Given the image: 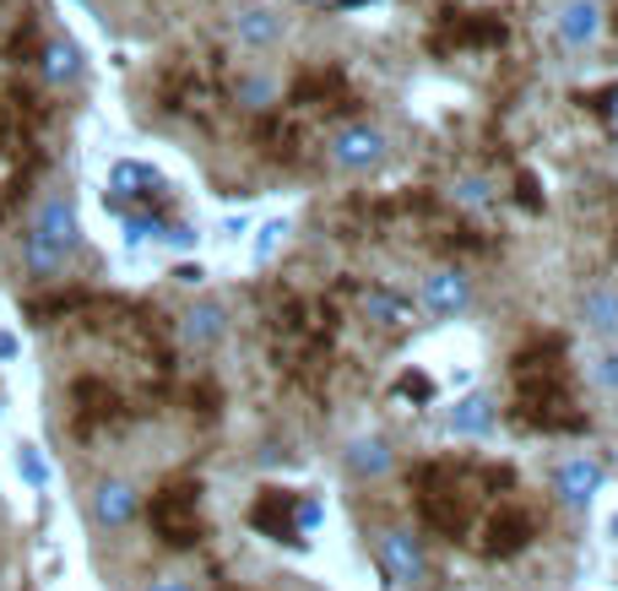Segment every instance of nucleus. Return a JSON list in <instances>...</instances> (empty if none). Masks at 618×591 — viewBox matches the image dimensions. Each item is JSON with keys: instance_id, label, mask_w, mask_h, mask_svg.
<instances>
[{"instance_id": "obj_1", "label": "nucleus", "mask_w": 618, "mask_h": 591, "mask_svg": "<svg viewBox=\"0 0 618 591\" xmlns=\"http://www.w3.org/2000/svg\"><path fill=\"white\" fill-rule=\"evenodd\" d=\"M147 522H152V537L169 542V548H195L201 542V483L195 477H174L152 494L147 505Z\"/></svg>"}, {"instance_id": "obj_2", "label": "nucleus", "mask_w": 618, "mask_h": 591, "mask_svg": "<svg viewBox=\"0 0 618 591\" xmlns=\"http://www.w3.org/2000/svg\"><path fill=\"white\" fill-rule=\"evenodd\" d=\"M510 28L494 11H445L439 17V33L429 39L434 55H450V50H504Z\"/></svg>"}, {"instance_id": "obj_3", "label": "nucleus", "mask_w": 618, "mask_h": 591, "mask_svg": "<svg viewBox=\"0 0 618 591\" xmlns=\"http://www.w3.org/2000/svg\"><path fill=\"white\" fill-rule=\"evenodd\" d=\"M163 104L180 109V115L212 120V104H217V55L169 66V76H163Z\"/></svg>"}, {"instance_id": "obj_4", "label": "nucleus", "mask_w": 618, "mask_h": 591, "mask_svg": "<svg viewBox=\"0 0 618 591\" xmlns=\"http://www.w3.org/2000/svg\"><path fill=\"white\" fill-rule=\"evenodd\" d=\"M288 104H294L299 115H359V98H353L348 76H342L337 66H315V71H305V76L294 82Z\"/></svg>"}, {"instance_id": "obj_5", "label": "nucleus", "mask_w": 618, "mask_h": 591, "mask_svg": "<svg viewBox=\"0 0 618 591\" xmlns=\"http://www.w3.org/2000/svg\"><path fill=\"white\" fill-rule=\"evenodd\" d=\"M71 429L87 440V434H98V429H115L125 423V396L109 386V380H98V375H82L76 386H71Z\"/></svg>"}, {"instance_id": "obj_6", "label": "nucleus", "mask_w": 618, "mask_h": 591, "mask_svg": "<svg viewBox=\"0 0 618 591\" xmlns=\"http://www.w3.org/2000/svg\"><path fill=\"white\" fill-rule=\"evenodd\" d=\"M510 423H521V429H532V434H580V429H586V412L575 407V391H564V396H515Z\"/></svg>"}, {"instance_id": "obj_7", "label": "nucleus", "mask_w": 618, "mask_h": 591, "mask_svg": "<svg viewBox=\"0 0 618 591\" xmlns=\"http://www.w3.org/2000/svg\"><path fill=\"white\" fill-rule=\"evenodd\" d=\"M249 526L271 542H288V548H305V526H299V494L294 488H260L255 505H249Z\"/></svg>"}, {"instance_id": "obj_8", "label": "nucleus", "mask_w": 618, "mask_h": 591, "mask_svg": "<svg viewBox=\"0 0 618 591\" xmlns=\"http://www.w3.org/2000/svg\"><path fill=\"white\" fill-rule=\"evenodd\" d=\"M374 554H380V565H385V576H391L396 587H418V581L429 576L424 542H418L413 531H402V526H385V531H374Z\"/></svg>"}, {"instance_id": "obj_9", "label": "nucleus", "mask_w": 618, "mask_h": 591, "mask_svg": "<svg viewBox=\"0 0 618 591\" xmlns=\"http://www.w3.org/2000/svg\"><path fill=\"white\" fill-rule=\"evenodd\" d=\"M532 537H537L532 511H521V505H499L494 516L483 522V554H489V559H515V554L532 548Z\"/></svg>"}, {"instance_id": "obj_10", "label": "nucleus", "mask_w": 618, "mask_h": 591, "mask_svg": "<svg viewBox=\"0 0 618 591\" xmlns=\"http://www.w3.org/2000/svg\"><path fill=\"white\" fill-rule=\"evenodd\" d=\"M331 163L337 169H348V174H370L385 163V131H374L364 120H353V126H342V131L331 136Z\"/></svg>"}, {"instance_id": "obj_11", "label": "nucleus", "mask_w": 618, "mask_h": 591, "mask_svg": "<svg viewBox=\"0 0 618 591\" xmlns=\"http://www.w3.org/2000/svg\"><path fill=\"white\" fill-rule=\"evenodd\" d=\"M309 115L299 109H288V115H271L266 126H260V141H266V152L277 158V163H305L309 158Z\"/></svg>"}, {"instance_id": "obj_12", "label": "nucleus", "mask_w": 618, "mask_h": 591, "mask_svg": "<svg viewBox=\"0 0 618 591\" xmlns=\"http://www.w3.org/2000/svg\"><path fill=\"white\" fill-rule=\"evenodd\" d=\"M33 50H39V22H33L28 0H0V55L28 61Z\"/></svg>"}, {"instance_id": "obj_13", "label": "nucleus", "mask_w": 618, "mask_h": 591, "mask_svg": "<svg viewBox=\"0 0 618 591\" xmlns=\"http://www.w3.org/2000/svg\"><path fill=\"white\" fill-rule=\"evenodd\" d=\"M603 483H608V466L597 456H575L558 466V499L564 505H592L603 494Z\"/></svg>"}, {"instance_id": "obj_14", "label": "nucleus", "mask_w": 618, "mask_h": 591, "mask_svg": "<svg viewBox=\"0 0 618 591\" xmlns=\"http://www.w3.org/2000/svg\"><path fill=\"white\" fill-rule=\"evenodd\" d=\"M424 304H429L434 315H461L467 304H472V282L461 277V271H434L429 282H424Z\"/></svg>"}, {"instance_id": "obj_15", "label": "nucleus", "mask_w": 618, "mask_h": 591, "mask_svg": "<svg viewBox=\"0 0 618 591\" xmlns=\"http://www.w3.org/2000/svg\"><path fill=\"white\" fill-rule=\"evenodd\" d=\"M445 423H450V434H461V440H483V434L494 429V401L483 391L461 396V401L445 412Z\"/></svg>"}, {"instance_id": "obj_16", "label": "nucleus", "mask_w": 618, "mask_h": 591, "mask_svg": "<svg viewBox=\"0 0 618 591\" xmlns=\"http://www.w3.org/2000/svg\"><path fill=\"white\" fill-rule=\"evenodd\" d=\"M597 33H603V6H597V0H569L564 17H558V39H564L569 50H586Z\"/></svg>"}, {"instance_id": "obj_17", "label": "nucleus", "mask_w": 618, "mask_h": 591, "mask_svg": "<svg viewBox=\"0 0 618 591\" xmlns=\"http://www.w3.org/2000/svg\"><path fill=\"white\" fill-rule=\"evenodd\" d=\"M223 331H228L223 304H195V310H185V321H180V336H185L190 347H212V342H223Z\"/></svg>"}, {"instance_id": "obj_18", "label": "nucleus", "mask_w": 618, "mask_h": 591, "mask_svg": "<svg viewBox=\"0 0 618 591\" xmlns=\"http://www.w3.org/2000/svg\"><path fill=\"white\" fill-rule=\"evenodd\" d=\"M277 33H283V22H277L266 6H245V11L234 17V39H239V44H249V50L277 44Z\"/></svg>"}, {"instance_id": "obj_19", "label": "nucleus", "mask_w": 618, "mask_h": 591, "mask_svg": "<svg viewBox=\"0 0 618 591\" xmlns=\"http://www.w3.org/2000/svg\"><path fill=\"white\" fill-rule=\"evenodd\" d=\"M39 71H44V82H50V87L76 82V76H82V55H76V44H65V39L44 44V50H39Z\"/></svg>"}, {"instance_id": "obj_20", "label": "nucleus", "mask_w": 618, "mask_h": 591, "mask_svg": "<svg viewBox=\"0 0 618 591\" xmlns=\"http://www.w3.org/2000/svg\"><path fill=\"white\" fill-rule=\"evenodd\" d=\"M93 516L104 526H125L136 516V494H130V483H104L98 488V499H93Z\"/></svg>"}, {"instance_id": "obj_21", "label": "nucleus", "mask_w": 618, "mask_h": 591, "mask_svg": "<svg viewBox=\"0 0 618 591\" xmlns=\"http://www.w3.org/2000/svg\"><path fill=\"white\" fill-rule=\"evenodd\" d=\"M580 321L592 331H603V336H614L618 331V288H592V293L580 299Z\"/></svg>"}, {"instance_id": "obj_22", "label": "nucleus", "mask_w": 618, "mask_h": 591, "mask_svg": "<svg viewBox=\"0 0 618 591\" xmlns=\"http://www.w3.org/2000/svg\"><path fill=\"white\" fill-rule=\"evenodd\" d=\"M348 466H353V477H385L391 472V445L385 440H353L348 445Z\"/></svg>"}, {"instance_id": "obj_23", "label": "nucleus", "mask_w": 618, "mask_h": 591, "mask_svg": "<svg viewBox=\"0 0 618 591\" xmlns=\"http://www.w3.org/2000/svg\"><path fill=\"white\" fill-rule=\"evenodd\" d=\"M39 234H44V239H55L61 250L76 245V212H71V201H50V206L39 212Z\"/></svg>"}, {"instance_id": "obj_24", "label": "nucleus", "mask_w": 618, "mask_h": 591, "mask_svg": "<svg viewBox=\"0 0 618 591\" xmlns=\"http://www.w3.org/2000/svg\"><path fill=\"white\" fill-rule=\"evenodd\" d=\"M364 310L374 321H385V326H407L413 321V304L402 293H391V288H364Z\"/></svg>"}, {"instance_id": "obj_25", "label": "nucleus", "mask_w": 618, "mask_h": 591, "mask_svg": "<svg viewBox=\"0 0 618 591\" xmlns=\"http://www.w3.org/2000/svg\"><path fill=\"white\" fill-rule=\"evenodd\" d=\"M277 98H283V87H277L271 76H239V82H234V104H245L255 115H266Z\"/></svg>"}, {"instance_id": "obj_26", "label": "nucleus", "mask_w": 618, "mask_h": 591, "mask_svg": "<svg viewBox=\"0 0 618 591\" xmlns=\"http://www.w3.org/2000/svg\"><path fill=\"white\" fill-rule=\"evenodd\" d=\"M450 196H456V206H472V212H483V206L494 201V191H489V180H483V174H461V180L450 185Z\"/></svg>"}, {"instance_id": "obj_27", "label": "nucleus", "mask_w": 618, "mask_h": 591, "mask_svg": "<svg viewBox=\"0 0 618 591\" xmlns=\"http://www.w3.org/2000/svg\"><path fill=\"white\" fill-rule=\"evenodd\" d=\"M61 261H65V250L55 245V239H44V234L28 239V266H33V271H55Z\"/></svg>"}, {"instance_id": "obj_28", "label": "nucleus", "mask_w": 618, "mask_h": 591, "mask_svg": "<svg viewBox=\"0 0 618 591\" xmlns=\"http://www.w3.org/2000/svg\"><path fill=\"white\" fill-rule=\"evenodd\" d=\"M396 396H407V401H434V380L418 375V369H407V375L396 380Z\"/></svg>"}, {"instance_id": "obj_29", "label": "nucleus", "mask_w": 618, "mask_h": 591, "mask_svg": "<svg viewBox=\"0 0 618 591\" xmlns=\"http://www.w3.org/2000/svg\"><path fill=\"white\" fill-rule=\"evenodd\" d=\"M592 380H597L603 391H618V347H614V353H597V358H592Z\"/></svg>"}, {"instance_id": "obj_30", "label": "nucleus", "mask_w": 618, "mask_h": 591, "mask_svg": "<svg viewBox=\"0 0 618 591\" xmlns=\"http://www.w3.org/2000/svg\"><path fill=\"white\" fill-rule=\"evenodd\" d=\"M515 201H521L526 212H543V191H537L532 174H515Z\"/></svg>"}, {"instance_id": "obj_31", "label": "nucleus", "mask_w": 618, "mask_h": 591, "mask_svg": "<svg viewBox=\"0 0 618 591\" xmlns=\"http://www.w3.org/2000/svg\"><path fill=\"white\" fill-rule=\"evenodd\" d=\"M320 522H326V505H320L315 494H299V526H305V531H315Z\"/></svg>"}, {"instance_id": "obj_32", "label": "nucleus", "mask_w": 618, "mask_h": 591, "mask_svg": "<svg viewBox=\"0 0 618 591\" xmlns=\"http://www.w3.org/2000/svg\"><path fill=\"white\" fill-rule=\"evenodd\" d=\"M283 234H288V223H266V228H260V245H255V256L266 261V256L277 250V239H283Z\"/></svg>"}, {"instance_id": "obj_33", "label": "nucleus", "mask_w": 618, "mask_h": 591, "mask_svg": "<svg viewBox=\"0 0 618 591\" xmlns=\"http://www.w3.org/2000/svg\"><path fill=\"white\" fill-rule=\"evenodd\" d=\"M174 277H180V282H185V288H195V282H201V277H206V271H201V266H180V271H174Z\"/></svg>"}, {"instance_id": "obj_34", "label": "nucleus", "mask_w": 618, "mask_h": 591, "mask_svg": "<svg viewBox=\"0 0 618 591\" xmlns=\"http://www.w3.org/2000/svg\"><path fill=\"white\" fill-rule=\"evenodd\" d=\"M147 591H185V581H152Z\"/></svg>"}, {"instance_id": "obj_35", "label": "nucleus", "mask_w": 618, "mask_h": 591, "mask_svg": "<svg viewBox=\"0 0 618 591\" xmlns=\"http://www.w3.org/2000/svg\"><path fill=\"white\" fill-rule=\"evenodd\" d=\"M608 531H614V537H618V516H614V522H608Z\"/></svg>"}, {"instance_id": "obj_36", "label": "nucleus", "mask_w": 618, "mask_h": 591, "mask_svg": "<svg viewBox=\"0 0 618 591\" xmlns=\"http://www.w3.org/2000/svg\"><path fill=\"white\" fill-rule=\"evenodd\" d=\"M614 33H618V11H614Z\"/></svg>"}]
</instances>
